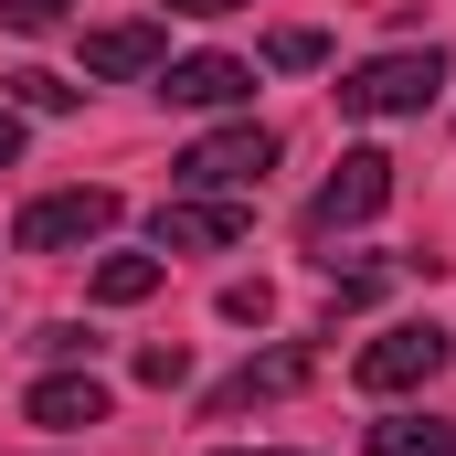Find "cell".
Instances as JSON below:
<instances>
[{
	"label": "cell",
	"mask_w": 456,
	"mask_h": 456,
	"mask_svg": "<svg viewBox=\"0 0 456 456\" xmlns=\"http://www.w3.org/2000/svg\"><path fill=\"white\" fill-rule=\"evenodd\" d=\"M32 350H43V361H86V330H75V319H53V330H43Z\"/></svg>",
	"instance_id": "cell-19"
},
{
	"label": "cell",
	"mask_w": 456,
	"mask_h": 456,
	"mask_svg": "<svg viewBox=\"0 0 456 456\" xmlns=\"http://www.w3.org/2000/svg\"><path fill=\"white\" fill-rule=\"evenodd\" d=\"M308 371H319V350H308V340H276V350H255L244 371H224V382L202 393V414L233 425V414H255V403H287V393H308Z\"/></svg>",
	"instance_id": "cell-5"
},
{
	"label": "cell",
	"mask_w": 456,
	"mask_h": 456,
	"mask_svg": "<svg viewBox=\"0 0 456 456\" xmlns=\"http://www.w3.org/2000/svg\"><path fill=\"white\" fill-rule=\"evenodd\" d=\"M21 414L53 425V436H86V425H107V382H96V371H43V382L21 393Z\"/></svg>",
	"instance_id": "cell-10"
},
{
	"label": "cell",
	"mask_w": 456,
	"mask_h": 456,
	"mask_svg": "<svg viewBox=\"0 0 456 456\" xmlns=\"http://www.w3.org/2000/svg\"><path fill=\"white\" fill-rule=\"evenodd\" d=\"M11 159H21V117L0 107V170H11Z\"/></svg>",
	"instance_id": "cell-21"
},
{
	"label": "cell",
	"mask_w": 456,
	"mask_h": 456,
	"mask_svg": "<svg viewBox=\"0 0 456 456\" xmlns=\"http://www.w3.org/2000/svg\"><path fill=\"white\" fill-rule=\"evenodd\" d=\"M149 233H159V255H213V244H244V202H224V191H170Z\"/></svg>",
	"instance_id": "cell-7"
},
{
	"label": "cell",
	"mask_w": 456,
	"mask_h": 456,
	"mask_svg": "<svg viewBox=\"0 0 456 456\" xmlns=\"http://www.w3.org/2000/svg\"><path fill=\"white\" fill-rule=\"evenodd\" d=\"M0 32H21V43L32 32H64V0H0Z\"/></svg>",
	"instance_id": "cell-16"
},
{
	"label": "cell",
	"mask_w": 456,
	"mask_h": 456,
	"mask_svg": "<svg viewBox=\"0 0 456 456\" xmlns=\"http://www.w3.org/2000/svg\"><path fill=\"white\" fill-rule=\"evenodd\" d=\"M436 96H446V53H436V43H425V53H414V43H403V53H371V64L340 75V117H425Z\"/></svg>",
	"instance_id": "cell-1"
},
{
	"label": "cell",
	"mask_w": 456,
	"mask_h": 456,
	"mask_svg": "<svg viewBox=\"0 0 456 456\" xmlns=\"http://www.w3.org/2000/svg\"><path fill=\"white\" fill-rule=\"evenodd\" d=\"M265 170H276V127L233 117V127H213V138H191V149H181L170 191H224V202H244V191H255Z\"/></svg>",
	"instance_id": "cell-2"
},
{
	"label": "cell",
	"mask_w": 456,
	"mask_h": 456,
	"mask_svg": "<svg viewBox=\"0 0 456 456\" xmlns=\"http://www.w3.org/2000/svg\"><path fill=\"white\" fill-rule=\"evenodd\" d=\"M361 446H371V456H456V425H446V414H382Z\"/></svg>",
	"instance_id": "cell-11"
},
{
	"label": "cell",
	"mask_w": 456,
	"mask_h": 456,
	"mask_svg": "<svg viewBox=\"0 0 456 456\" xmlns=\"http://www.w3.org/2000/svg\"><path fill=\"white\" fill-rule=\"evenodd\" d=\"M224 456H297V446H224Z\"/></svg>",
	"instance_id": "cell-22"
},
{
	"label": "cell",
	"mask_w": 456,
	"mask_h": 456,
	"mask_svg": "<svg viewBox=\"0 0 456 456\" xmlns=\"http://www.w3.org/2000/svg\"><path fill=\"white\" fill-rule=\"evenodd\" d=\"M265 64H276V75H319V64H330V32L287 21V32H265Z\"/></svg>",
	"instance_id": "cell-13"
},
{
	"label": "cell",
	"mask_w": 456,
	"mask_h": 456,
	"mask_svg": "<svg viewBox=\"0 0 456 456\" xmlns=\"http://www.w3.org/2000/svg\"><path fill=\"white\" fill-rule=\"evenodd\" d=\"M138 382H149V393H181V382H191V350H181V340H149V350H138Z\"/></svg>",
	"instance_id": "cell-15"
},
{
	"label": "cell",
	"mask_w": 456,
	"mask_h": 456,
	"mask_svg": "<svg viewBox=\"0 0 456 456\" xmlns=\"http://www.w3.org/2000/svg\"><path fill=\"white\" fill-rule=\"evenodd\" d=\"M224 319H233V330H265V319H276V297H265V276H255V287H224Z\"/></svg>",
	"instance_id": "cell-17"
},
{
	"label": "cell",
	"mask_w": 456,
	"mask_h": 456,
	"mask_svg": "<svg viewBox=\"0 0 456 456\" xmlns=\"http://www.w3.org/2000/svg\"><path fill=\"white\" fill-rule=\"evenodd\" d=\"M446 361H456V340L436 319H403V330H382V340L350 361V382H361V393H414V382H436Z\"/></svg>",
	"instance_id": "cell-6"
},
{
	"label": "cell",
	"mask_w": 456,
	"mask_h": 456,
	"mask_svg": "<svg viewBox=\"0 0 456 456\" xmlns=\"http://www.w3.org/2000/svg\"><path fill=\"white\" fill-rule=\"evenodd\" d=\"M382 202H393V159H382V149H350L340 170H330V181L308 191L297 233H308V244H340V233H361L371 213H382Z\"/></svg>",
	"instance_id": "cell-3"
},
{
	"label": "cell",
	"mask_w": 456,
	"mask_h": 456,
	"mask_svg": "<svg viewBox=\"0 0 456 456\" xmlns=\"http://www.w3.org/2000/svg\"><path fill=\"white\" fill-rule=\"evenodd\" d=\"M371 287H382L371 265H361V276H340V287H330V319H350V308H371Z\"/></svg>",
	"instance_id": "cell-18"
},
{
	"label": "cell",
	"mask_w": 456,
	"mask_h": 456,
	"mask_svg": "<svg viewBox=\"0 0 456 456\" xmlns=\"http://www.w3.org/2000/svg\"><path fill=\"white\" fill-rule=\"evenodd\" d=\"M170 64V32L159 21H96L86 32V75L96 86H138V75H159Z\"/></svg>",
	"instance_id": "cell-8"
},
{
	"label": "cell",
	"mask_w": 456,
	"mask_h": 456,
	"mask_svg": "<svg viewBox=\"0 0 456 456\" xmlns=\"http://www.w3.org/2000/svg\"><path fill=\"white\" fill-rule=\"evenodd\" d=\"M11 107H32V117H64V107H75V86H64V75H43V64H21V75H11Z\"/></svg>",
	"instance_id": "cell-14"
},
{
	"label": "cell",
	"mask_w": 456,
	"mask_h": 456,
	"mask_svg": "<svg viewBox=\"0 0 456 456\" xmlns=\"http://www.w3.org/2000/svg\"><path fill=\"white\" fill-rule=\"evenodd\" d=\"M149 86H159V96H170V107H244V96H255V64H233V53H181V64H159V75H149Z\"/></svg>",
	"instance_id": "cell-9"
},
{
	"label": "cell",
	"mask_w": 456,
	"mask_h": 456,
	"mask_svg": "<svg viewBox=\"0 0 456 456\" xmlns=\"http://www.w3.org/2000/svg\"><path fill=\"white\" fill-rule=\"evenodd\" d=\"M159 276H170L159 244H149V255H107V265H96V308H138V297H159Z\"/></svg>",
	"instance_id": "cell-12"
},
{
	"label": "cell",
	"mask_w": 456,
	"mask_h": 456,
	"mask_svg": "<svg viewBox=\"0 0 456 456\" xmlns=\"http://www.w3.org/2000/svg\"><path fill=\"white\" fill-rule=\"evenodd\" d=\"M170 11H191V21H224V11H244V0H170Z\"/></svg>",
	"instance_id": "cell-20"
},
{
	"label": "cell",
	"mask_w": 456,
	"mask_h": 456,
	"mask_svg": "<svg viewBox=\"0 0 456 456\" xmlns=\"http://www.w3.org/2000/svg\"><path fill=\"white\" fill-rule=\"evenodd\" d=\"M96 233H117V191H107V181H75V191L21 202L11 244H21V255H75V244H96Z\"/></svg>",
	"instance_id": "cell-4"
}]
</instances>
